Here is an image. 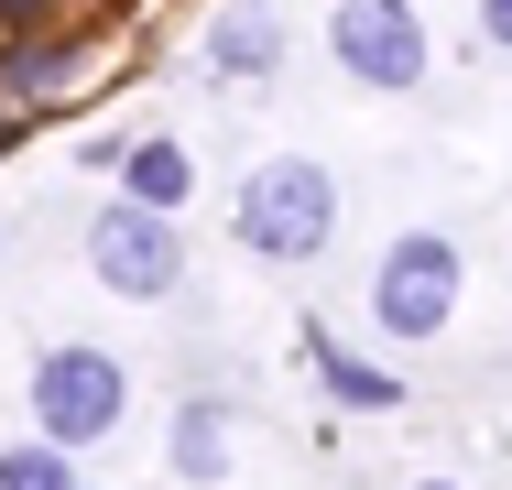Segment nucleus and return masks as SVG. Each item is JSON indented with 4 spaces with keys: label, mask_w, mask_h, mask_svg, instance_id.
<instances>
[{
    "label": "nucleus",
    "mask_w": 512,
    "mask_h": 490,
    "mask_svg": "<svg viewBox=\"0 0 512 490\" xmlns=\"http://www.w3.org/2000/svg\"><path fill=\"white\" fill-rule=\"evenodd\" d=\"M327 229H338V175H327L316 153H273V164H251L240 196H229V240H240L251 262H316Z\"/></svg>",
    "instance_id": "obj_1"
},
{
    "label": "nucleus",
    "mask_w": 512,
    "mask_h": 490,
    "mask_svg": "<svg viewBox=\"0 0 512 490\" xmlns=\"http://www.w3.org/2000/svg\"><path fill=\"white\" fill-rule=\"evenodd\" d=\"M458 294H469L458 240H447V229H404V240L371 262V327H382V338H404V349H425V338H447V327H458Z\"/></svg>",
    "instance_id": "obj_2"
},
{
    "label": "nucleus",
    "mask_w": 512,
    "mask_h": 490,
    "mask_svg": "<svg viewBox=\"0 0 512 490\" xmlns=\"http://www.w3.org/2000/svg\"><path fill=\"white\" fill-rule=\"evenodd\" d=\"M88 273H99L109 294H131V305H164V294L186 284V229H175V207L109 196L99 218H88Z\"/></svg>",
    "instance_id": "obj_3"
},
{
    "label": "nucleus",
    "mask_w": 512,
    "mask_h": 490,
    "mask_svg": "<svg viewBox=\"0 0 512 490\" xmlns=\"http://www.w3.org/2000/svg\"><path fill=\"white\" fill-rule=\"evenodd\" d=\"M120 414H131V371L109 360V349H44L33 360V425L55 436V447H109L120 436Z\"/></svg>",
    "instance_id": "obj_4"
},
{
    "label": "nucleus",
    "mask_w": 512,
    "mask_h": 490,
    "mask_svg": "<svg viewBox=\"0 0 512 490\" xmlns=\"http://www.w3.org/2000/svg\"><path fill=\"white\" fill-rule=\"evenodd\" d=\"M327 55H338V77H360L382 98L425 88V22H414V0H338L327 11Z\"/></svg>",
    "instance_id": "obj_5"
},
{
    "label": "nucleus",
    "mask_w": 512,
    "mask_h": 490,
    "mask_svg": "<svg viewBox=\"0 0 512 490\" xmlns=\"http://www.w3.org/2000/svg\"><path fill=\"white\" fill-rule=\"evenodd\" d=\"M306 360H316V382H327V403H349V414H393L404 403V371H371L349 338H327V327H306Z\"/></svg>",
    "instance_id": "obj_6"
},
{
    "label": "nucleus",
    "mask_w": 512,
    "mask_h": 490,
    "mask_svg": "<svg viewBox=\"0 0 512 490\" xmlns=\"http://www.w3.org/2000/svg\"><path fill=\"white\" fill-rule=\"evenodd\" d=\"M120 196H142V207H186V196H197V164H186V142L142 131V142L120 153Z\"/></svg>",
    "instance_id": "obj_7"
},
{
    "label": "nucleus",
    "mask_w": 512,
    "mask_h": 490,
    "mask_svg": "<svg viewBox=\"0 0 512 490\" xmlns=\"http://www.w3.org/2000/svg\"><path fill=\"white\" fill-rule=\"evenodd\" d=\"M207 66H218V77H273V66H284V22H273V11H229V22L207 33Z\"/></svg>",
    "instance_id": "obj_8"
},
{
    "label": "nucleus",
    "mask_w": 512,
    "mask_h": 490,
    "mask_svg": "<svg viewBox=\"0 0 512 490\" xmlns=\"http://www.w3.org/2000/svg\"><path fill=\"white\" fill-rule=\"evenodd\" d=\"M186 490H207L218 469H229V403H186L175 414V458H164Z\"/></svg>",
    "instance_id": "obj_9"
},
{
    "label": "nucleus",
    "mask_w": 512,
    "mask_h": 490,
    "mask_svg": "<svg viewBox=\"0 0 512 490\" xmlns=\"http://www.w3.org/2000/svg\"><path fill=\"white\" fill-rule=\"evenodd\" d=\"M0 490H88V480H77V447H55V436L33 425V436L0 447Z\"/></svg>",
    "instance_id": "obj_10"
},
{
    "label": "nucleus",
    "mask_w": 512,
    "mask_h": 490,
    "mask_svg": "<svg viewBox=\"0 0 512 490\" xmlns=\"http://www.w3.org/2000/svg\"><path fill=\"white\" fill-rule=\"evenodd\" d=\"M66 77H77V44H33V55H11V88H22V98L66 88Z\"/></svg>",
    "instance_id": "obj_11"
},
{
    "label": "nucleus",
    "mask_w": 512,
    "mask_h": 490,
    "mask_svg": "<svg viewBox=\"0 0 512 490\" xmlns=\"http://www.w3.org/2000/svg\"><path fill=\"white\" fill-rule=\"evenodd\" d=\"M480 33H491V44L512 55V0H480Z\"/></svg>",
    "instance_id": "obj_12"
},
{
    "label": "nucleus",
    "mask_w": 512,
    "mask_h": 490,
    "mask_svg": "<svg viewBox=\"0 0 512 490\" xmlns=\"http://www.w3.org/2000/svg\"><path fill=\"white\" fill-rule=\"evenodd\" d=\"M0 22L11 33H44V0H0Z\"/></svg>",
    "instance_id": "obj_13"
},
{
    "label": "nucleus",
    "mask_w": 512,
    "mask_h": 490,
    "mask_svg": "<svg viewBox=\"0 0 512 490\" xmlns=\"http://www.w3.org/2000/svg\"><path fill=\"white\" fill-rule=\"evenodd\" d=\"M414 490H458V480H414Z\"/></svg>",
    "instance_id": "obj_14"
}]
</instances>
